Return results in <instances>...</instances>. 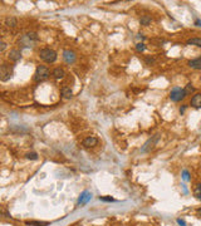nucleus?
Returning a JSON list of instances; mask_svg holds the SVG:
<instances>
[{"label":"nucleus","mask_w":201,"mask_h":226,"mask_svg":"<svg viewBox=\"0 0 201 226\" xmlns=\"http://www.w3.org/2000/svg\"><path fill=\"white\" fill-rule=\"evenodd\" d=\"M39 56H40V59L44 61L45 63H54L57 61V53L53 49H49V48L42 49L39 52Z\"/></svg>","instance_id":"obj_1"},{"label":"nucleus","mask_w":201,"mask_h":226,"mask_svg":"<svg viewBox=\"0 0 201 226\" xmlns=\"http://www.w3.org/2000/svg\"><path fill=\"white\" fill-rule=\"evenodd\" d=\"M50 75V72L48 69V67L45 65H39L35 70V74H34V79L35 82H43L45 81L48 77Z\"/></svg>","instance_id":"obj_2"},{"label":"nucleus","mask_w":201,"mask_h":226,"mask_svg":"<svg viewBox=\"0 0 201 226\" xmlns=\"http://www.w3.org/2000/svg\"><path fill=\"white\" fill-rule=\"evenodd\" d=\"M185 97H186L185 90L181 89L180 87H175V88H172L171 92H170V99L174 101V102H180V101L184 99Z\"/></svg>","instance_id":"obj_3"},{"label":"nucleus","mask_w":201,"mask_h":226,"mask_svg":"<svg viewBox=\"0 0 201 226\" xmlns=\"http://www.w3.org/2000/svg\"><path fill=\"white\" fill-rule=\"evenodd\" d=\"M13 77V67L8 64H3L0 67V79L2 82H6Z\"/></svg>","instance_id":"obj_4"},{"label":"nucleus","mask_w":201,"mask_h":226,"mask_svg":"<svg viewBox=\"0 0 201 226\" xmlns=\"http://www.w3.org/2000/svg\"><path fill=\"white\" fill-rule=\"evenodd\" d=\"M35 42H38V35L35 33H28L22 38V44L24 47H31V44Z\"/></svg>","instance_id":"obj_5"},{"label":"nucleus","mask_w":201,"mask_h":226,"mask_svg":"<svg viewBox=\"0 0 201 226\" xmlns=\"http://www.w3.org/2000/svg\"><path fill=\"white\" fill-rule=\"evenodd\" d=\"M158 140H160V135H155L152 138H150L147 142L144 143V146H143L142 151H143V152H147V151L152 149V148L155 147V144L157 143V141H158Z\"/></svg>","instance_id":"obj_6"},{"label":"nucleus","mask_w":201,"mask_h":226,"mask_svg":"<svg viewBox=\"0 0 201 226\" xmlns=\"http://www.w3.org/2000/svg\"><path fill=\"white\" fill-rule=\"evenodd\" d=\"M63 58H64V61L67 63L72 64V63L76 62V54H74V52H72V50H64L63 52Z\"/></svg>","instance_id":"obj_7"},{"label":"nucleus","mask_w":201,"mask_h":226,"mask_svg":"<svg viewBox=\"0 0 201 226\" xmlns=\"http://www.w3.org/2000/svg\"><path fill=\"white\" fill-rule=\"evenodd\" d=\"M97 143H98V140L96 138V137H87V138H84L83 140V146L84 147H87V148H89V147H94V146H97Z\"/></svg>","instance_id":"obj_8"},{"label":"nucleus","mask_w":201,"mask_h":226,"mask_svg":"<svg viewBox=\"0 0 201 226\" xmlns=\"http://www.w3.org/2000/svg\"><path fill=\"white\" fill-rule=\"evenodd\" d=\"M20 58H22V52L19 49H13V50H10V53H9V59L10 61L18 62Z\"/></svg>","instance_id":"obj_9"},{"label":"nucleus","mask_w":201,"mask_h":226,"mask_svg":"<svg viewBox=\"0 0 201 226\" xmlns=\"http://www.w3.org/2000/svg\"><path fill=\"white\" fill-rule=\"evenodd\" d=\"M191 106L194 108H201V93H196L191 98Z\"/></svg>","instance_id":"obj_10"},{"label":"nucleus","mask_w":201,"mask_h":226,"mask_svg":"<svg viewBox=\"0 0 201 226\" xmlns=\"http://www.w3.org/2000/svg\"><path fill=\"white\" fill-rule=\"evenodd\" d=\"M90 197H92V194L88 192V191H84V192L82 194V196L79 197L78 203H79V205H84V203H87V202L90 200Z\"/></svg>","instance_id":"obj_11"},{"label":"nucleus","mask_w":201,"mask_h":226,"mask_svg":"<svg viewBox=\"0 0 201 226\" xmlns=\"http://www.w3.org/2000/svg\"><path fill=\"white\" fill-rule=\"evenodd\" d=\"M189 67L194 68V69H201V56H199V58L196 59H192V61H189Z\"/></svg>","instance_id":"obj_12"},{"label":"nucleus","mask_w":201,"mask_h":226,"mask_svg":"<svg viewBox=\"0 0 201 226\" xmlns=\"http://www.w3.org/2000/svg\"><path fill=\"white\" fill-rule=\"evenodd\" d=\"M52 74H53V77L56 79H62V78H64V75H65V73H64V70L62 68H56L53 70Z\"/></svg>","instance_id":"obj_13"},{"label":"nucleus","mask_w":201,"mask_h":226,"mask_svg":"<svg viewBox=\"0 0 201 226\" xmlns=\"http://www.w3.org/2000/svg\"><path fill=\"white\" fill-rule=\"evenodd\" d=\"M72 89L69 88V87H67V86H64L63 88H62V97L63 98H65V99H69V98H72Z\"/></svg>","instance_id":"obj_14"},{"label":"nucleus","mask_w":201,"mask_h":226,"mask_svg":"<svg viewBox=\"0 0 201 226\" xmlns=\"http://www.w3.org/2000/svg\"><path fill=\"white\" fill-rule=\"evenodd\" d=\"M16 24H18V22H16V19L14 16H8L5 19V25L9 27V28H14V27H16Z\"/></svg>","instance_id":"obj_15"},{"label":"nucleus","mask_w":201,"mask_h":226,"mask_svg":"<svg viewBox=\"0 0 201 226\" xmlns=\"http://www.w3.org/2000/svg\"><path fill=\"white\" fill-rule=\"evenodd\" d=\"M25 224L29 226H48L49 225L48 221H25Z\"/></svg>","instance_id":"obj_16"},{"label":"nucleus","mask_w":201,"mask_h":226,"mask_svg":"<svg viewBox=\"0 0 201 226\" xmlns=\"http://www.w3.org/2000/svg\"><path fill=\"white\" fill-rule=\"evenodd\" d=\"M189 45H196L199 48H201V38H191V39L187 40Z\"/></svg>","instance_id":"obj_17"},{"label":"nucleus","mask_w":201,"mask_h":226,"mask_svg":"<svg viewBox=\"0 0 201 226\" xmlns=\"http://www.w3.org/2000/svg\"><path fill=\"white\" fill-rule=\"evenodd\" d=\"M194 195H195V197H196L197 200H200V201H201V183L196 185L195 190H194Z\"/></svg>","instance_id":"obj_18"},{"label":"nucleus","mask_w":201,"mask_h":226,"mask_svg":"<svg viewBox=\"0 0 201 226\" xmlns=\"http://www.w3.org/2000/svg\"><path fill=\"white\" fill-rule=\"evenodd\" d=\"M184 90H185V94H186V96H190L191 93H194V92H195V87H194L191 83H189V84L185 87V89H184Z\"/></svg>","instance_id":"obj_19"},{"label":"nucleus","mask_w":201,"mask_h":226,"mask_svg":"<svg viewBox=\"0 0 201 226\" xmlns=\"http://www.w3.org/2000/svg\"><path fill=\"white\" fill-rule=\"evenodd\" d=\"M150 23H151V18H150V16L144 15V16L141 18V24H142V25H149Z\"/></svg>","instance_id":"obj_20"},{"label":"nucleus","mask_w":201,"mask_h":226,"mask_svg":"<svg viewBox=\"0 0 201 226\" xmlns=\"http://www.w3.org/2000/svg\"><path fill=\"white\" fill-rule=\"evenodd\" d=\"M27 158L29 160H38V155L35 152H30V153H27Z\"/></svg>","instance_id":"obj_21"},{"label":"nucleus","mask_w":201,"mask_h":226,"mask_svg":"<svg viewBox=\"0 0 201 226\" xmlns=\"http://www.w3.org/2000/svg\"><path fill=\"white\" fill-rule=\"evenodd\" d=\"M146 49V47H144V44L143 43H138V44H136V50L137 52H143Z\"/></svg>","instance_id":"obj_22"},{"label":"nucleus","mask_w":201,"mask_h":226,"mask_svg":"<svg viewBox=\"0 0 201 226\" xmlns=\"http://www.w3.org/2000/svg\"><path fill=\"white\" fill-rule=\"evenodd\" d=\"M144 61H146V63H147L149 65H152L155 63V58H152V56H147Z\"/></svg>","instance_id":"obj_23"},{"label":"nucleus","mask_w":201,"mask_h":226,"mask_svg":"<svg viewBox=\"0 0 201 226\" xmlns=\"http://www.w3.org/2000/svg\"><path fill=\"white\" fill-rule=\"evenodd\" d=\"M182 178H184L185 181H189V180H190V176H189L187 170H185V171H184V174H182Z\"/></svg>","instance_id":"obj_24"},{"label":"nucleus","mask_w":201,"mask_h":226,"mask_svg":"<svg viewBox=\"0 0 201 226\" xmlns=\"http://www.w3.org/2000/svg\"><path fill=\"white\" fill-rule=\"evenodd\" d=\"M99 200H102V201H106V202H112V201H115L112 197H99Z\"/></svg>","instance_id":"obj_25"},{"label":"nucleus","mask_w":201,"mask_h":226,"mask_svg":"<svg viewBox=\"0 0 201 226\" xmlns=\"http://www.w3.org/2000/svg\"><path fill=\"white\" fill-rule=\"evenodd\" d=\"M177 224H178L180 226H186V222H185L184 220H181V219H177Z\"/></svg>","instance_id":"obj_26"},{"label":"nucleus","mask_w":201,"mask_h":226,"mask_svg":"<svg viewBox=\"0 0 201 226\" xmlns=\"http://www.w3.org/2000/svg\"><path fill=\"white\" fill-rule=\"evenodd\" d=\"M5 48H6V44H5L4 42H2V43H0V52H3Z\"/></svg>","instance_id":"obj_27"},{"label":"nucleus","mask_w":201,"mask_h":226,"mask_svg":"<svg viewBox=\"0 0 201 226\" xmlns=\"http://www.w3.org/2000/svg\"><path fill=\"white\" fill-rule=\"evenodd\" d=\"M186 107H187V106H184V107H182V108L180 109V113H184V112H185V109H186Z\"/></svg>","instance_id":"obj_28"},{"label":"nucleus","mask_w":201,"mask_h":226,"mask_svg":"<svg viewBox=\"0 0 201 226\" xmlns=\"http://www.w3.org/2000/svg\"><path fill=\"white\" fill-rule=\"evenodd\" d=\"M197 27H201V20H196V23H195Z\"/></svg>","instance_id":"obj_29"},{"label":"nucleus","mask_w":201,"mask_h":226,"mask_svg":"<svg viewBox=\"0 0 201 226\" xmlns=\"http://www.w3.org/2000/svg\"><path fill=\"white\" fill-rule=\"evenodd\" d=\"M197 215L201 217V209H197Z\"/></svg>","instance_id":"obj_30"}]
</instances>
